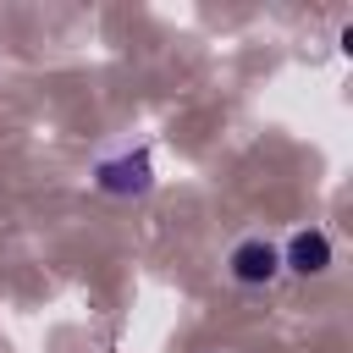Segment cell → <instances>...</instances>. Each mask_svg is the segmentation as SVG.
Listing matches in <instances>:
<instances>
[{"label": "cell", "mask_w": 353, "mask_h": 353, "mask_svg": "<svg viewBox=\"0 0 353 353\" xmlns=\"http://www.w3.org/2000/svg\"><path fill=\"white\" fill-rule=\"evenodd\" d=\"M221 265H226V281L243 292H265L270 281H281V254H276V237L265 232H243Z\"/></svg>", "instance_id": "obj_2"}, {"label": "cell", "mask_w": 353, "mask_h": 353, "mask_svg": "<svg viewBox=\"0 0 353 353\" xmlns=\"http://www.w3.org/2000/svg\"><path fill=\"white\" fill-rule=\"evenodd\" d=\"M276 254H281V276H298V281H320L336 265V243L325 226H292L276 243Z\"/></svg>", "instance_id": "obj_3"}, {"label": "cell", "mask_w": 353, "mask_h": 353, "mask_svg": "<svg viewBox=\"0 0 353 353\" xmlns=\"http://www.w3.org/2000/svg\"><path fill=\"white\" fill-rule=\"evenodd\" d=\"M88 188L105 199H143L154 188V149L149 143H121L88 165Z\"/></svg>", "instance_id": "obj_1"}]
</instances>
